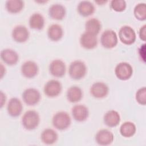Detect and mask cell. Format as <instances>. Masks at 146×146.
I'll use <instances>...</instances> for the list:
<instances>
[{"mask_svg": "<svg viewBox=\"0 0 146 146\" xmlns=\"http://www.w3.org/2000/svg\"><path fill=\"white\" fill-rule=\"evenodd\" d=\"M23 110V106L20 100L17 98L10 99L7 106V111L9 115L17 117L21 115Z\"/></svg>", "mask_w": 146, "mask_h": 146, "instance_id": "cell-14", "label": "cell"}, {"mask_svg": "<svg viewBox=\"0 0 146 146\" xmlns=\"http://www.w3.org/2000/svg\"><path fill=\"white\" fill-rule=\"evenodd\" d=\"M126 2L124 0H112L110 3L111 7L117 12L124 11L126 8Z\"/></svg>", "mask_w": 146, "mask_h": 146, "instance_id": "cell-29", "label": "cell"}, {"mask_svg": "<svg viewBox=\"0 0 146 146\" xmlns=\"http://www.w3.org/2000/svg\"><path fill=\"white\" fill-rule=\"evenodd\" d=\"M107 1H95V2L96 3H98L99 5H102V4H103V3H106V2H107Z\"/></svg>", "mask_w": 146, "mask_h": 146, "instance_id": "cell-34", "label": "cell"}, {"mask_svg": "<svg viewBox=\"0 0 146 146\" xmlns=\"http://www.w3.org/2000/svg\"><path fill=\"white\" fill-rule=\"evenodd\" d=\"M119 37L123 43L130 45L135 42L136 35L135 31L131 26H123L119 30Z\"/></svg>", "mask_w": 146, "mask_h": 146, "instance_id": "cell-4", "label": "cell"}, {"mask_svg": "<svg viewBox=\"0 0 146 146\" xmlns=\"http://www.w3.org/2000/svg\"><path fill=\"white\" fill-rule=\"evenodd\" d=\"M113 133L108 129H102L98 131L95 135L96 142L100 145H108L113 141Z\"/></svg>", "mask_w": 146, "mask_h": 146, "instance_id": "cell-10", "label": "cell"}, {"mask_svg": "<svg viewBox=\"0 0 146 146\" xmlns=\"http://www.w3.org/2000/svg\"><path fill=\"white\" fill-rule=\"evenodd\" d=\"M95 7L92 3L88 1H80L77 7L78 13L83 17H88L95 12Z\"/></svg>", "mask_w": 146, "mask_h": 146, "instance_id": "cell-20", "label": "cell"}, {"mask_svg": "<svg viewBox=\"0 0 146 146\" xmlns=\"http://www.w3.org/2000/svg\"><path fill=\"white\" fill-rule=\"evenodd\" d=\"M80 43L82 47L86 49H93L97 46V37L96 35L84 32L80 36Z\"/></svg>", "mask_w": 146, "mask_h": 146, "instance_id": "cell-16", "label": "cell"}, {"mask_svg": "<svg viewBox=\"0 0 146 146\" xmlns=\"http://www.w3.org/2000/svg\"><path fill=\"white\" fill-rule=\"evenodd\" d=\"M1 58L6 64L12 66L18 62L19 56L14 50L10 48H5L1 52Z\"/></svg>", "mask_w": 146, "mask_h": 146, "instance_id": "cell-17", "label": "cell"}, {"mask_svg": "<svg viewBox=\"0 0 146 146\" xmlns=\"http://www.w3.org/2000/svg\"><path fill=\"white\" fill-rule=\"evenodd\" d=\"M116 77L121 80L129 79L133 74V68L130 64L127 62H120L117 64L115 68Z\"/></svg>", "mask_w": 146, "mask_h": 146, "instance_id": "cell-5", "label": "cell"}, {"mask_svg": "<svg viewBox=\"0 0 146 146\" xmlns=\"http://www.w3.org/2000/svg\"><path fill=\"white\" fill-rule=\"evenodd\" d=\"M40 117L38 113L34 110L26 111L22 116V123L23 127L27 130L35 129L39 125Z\"/></svg>", "mask_w": 146, "mask_h": 146, "instance_id": "cell-1", "label": "cell"}, {"mask_svg": "<svg viewBox=\"0 0 146 146\" xmlns=\"http://www.w3.org/2000/svg\"><path fill=\"white\" fill-rule=\"evenodd\" d=\"M63 30L61 26L58 24H52L47 30V36L52 41L59 40L63 36Z\"/></svg>", "mask_w": 146, "mask_h": 146, "instance_id": "cell-23", "label": "cell"}, {"mask_svg": "<svg viewBox=\"0 0 146 146\" xmlns=\"http://www.w3.org/2000/svg\"><path fill=\"white\" fill-rule=\"evenodd\" d=\"M133 14L135 18L139 21L146 19V5L145 3H139L134 8Z\"/></svg>", "mask_w": 146, "mask_h": 146, "instance_id": "cell-28", "label": "cell"}, {"mask_svg": "<svg viewBox=\"0 0 146 146\" xmlns=\"http://www.w3.org/2000/svg\"><path fill=\"white\" fill-rule=\"evenodd\" d=\"M66 97L67 100L71 103L79 102L83 97L82 90L78 86H71L67 91Z\"/></svg>", "mask_w": 146, "mask_h": 146, "instance_id": "cell-21", "label": "cell"}, {"mask_svg": "<svg viewBox=\"0 0 146 146\" xmlns=\"http://www.w3.org/2000/svg\"><path fill=\"white\" fill-rule=\"evenodd\" d=\"M117 36L116 33L112 30L104 31L100 37V42L103 47L106 48H112L117 43Z\"/></svg>", "mask_w": 146, "mask_h": 146, "instance_id": "cell-6", "label": "cell"}, {"mask_svg": "<svg viewBox=\"0 0 146 146\" xmlns=\"http://www.w3.org/2000/svg\"><path fill=\"white\" fill-rule=\"evenodd\" d=\"M87 67L86 64L79 60H74L71 63L68 68L70 76L75 80L82 79L86 74Z\"/></svg>", "mask_w": 146, "mask_h": 146, "instance_id": "cell-2", "label": "cell"}, {"mask_svg": "<svg viewBox=\"0 0 146 146\" xmlns=\"http://www.w3.org/2000/svg\"><path fill=\"white\" fill-rule=\"evenodd\" d=\"M89 111L88 108L84 105L77 104L72 108V115L77 121H85L88 117Z\"/></svg>", "mask_w": 146, "mask_h": 146, "instance_id": "cell-15", "label": "cell"}, {"mask_svg": "<svg viewBox=\"0 0 146 146\" xmlns=\"http://www.w3.org/2000/svg\"><path fill=\"white\" fill-rule=\"evenodd\" d=\"M6 102V96L2 91H1V107H2L3 104L5 103Z\"/></svg>", "mask_w": 146, "mask_h": 146, "instance_id": "cell-33", "label": "cell"}, {"mask_svg": "<svg viewBox=\"0 0 146 146\" xmlns=\"http://www.w3.org/2000/svg\"><path fill=\"white\" fill-rule=\"evenodd\" d=\"M62 86L60 82L57 80L52 79L48 80L44 86V94L50 98L58 96L62 91Z\"/></svg>", "mask_w": 146, "mask_h": 146, "instance_id": "cell-7", "label": "cell"}, {"mask_svg": "<svg viewBox=\"0 0 146 146\" xmlns=\"http://www.w3.org/2000/svg\"><path fill=\"white\" fill-rule=\"evenodd\" d=\"M66 67L64 62L60 59L52 60L49 65V71L50 74L58 78H60L65 75Z\"/></svg>", "mask_w": 146, "mask_h": 146, "instance_id": "cell-9", "label": "cell"}, {"mask_svg": "<svg viewBox=\"0 0 146 146\" xmlns=\"http://www.w3.org/2000/svg\"><path fill=\"white\" fill-rule=\"evenodd\" d=\"M58 134L56 131L51 128H46L43 131L40 135L42 141L46 144L50 145L55 143L58 140Z\"/></svg>", "mask_w": 146, "mask_h": 146, "instance_id": "cell-22", "label": "cell"}, {"mask_svg": "<svg viewBox=\"0 0 146 146\" xmlns=\"http://www.w3.org/2000/svg\"><path fill=\"white\" fill-rule=\"evenodd\" d=\"M135 98L136 101L139 104L141 105H145L146 104V88L145 87H143L139 88L135 95Z\"/></svg>", "mask_w": 146, "mask_h": 146, "instance_id": "cell-30", "label": "cell"}, {"mask_svg": "<svg viewBox=\"0 0 146 146\" xmlns=\"http://www.w3.org/2000/svg\"><path fill=\"white\" fill-rule=\"evenodd\" d=\"M52 123L53 126L56 129L63 131L69 127L71 123V120L67 112L60 111L53 116Z\"/></svg>", "mask_w": 146, "mask_h": 146, "instance_id": "cell-3", "label": "cell"}, {"mask_svg": "<svg viewBox=\"0 0 146 146\" xmlns=\"http://www.w3.org/2000/svg\"><path fill=\"white\" fill-rule=\"evenodd\" d=\"M136 131V125L131 121H125L120 127V133L121 136L125 137H132L135 135Z\"/></svg>", "mask_w": 146, "mask_h": 146, "instance_id": "cell-26", "label": "cell"}, {"mask_svg": "<svg viewBox=\"0 0 146 146\" xmlns=\"http://www.w3.org/2000/svg\"><path fill=\"white\" fill-rule=\"evenodd\" d=\"M24 7V2L21 0H9L6 2L5 7L7 11L10 13H18Z\"/></svg>", "mask_w": 146, "mask_h": 146, "instance_id": "cell-27", "label": "cell"}, {"mask_svg": "<svg viewBox=\"0 0 146 146\" xmlns=\"http://www.w3.org/2000/svg\"><path fill=\"white\" fill-rule=\"evenodd\" d=\"M139 35L140 39H141L143 41H145V39H146V25H144L140 27L139 30Z\"/></svg>", "mask_w": 146, "mask_h": 146, "instance_id": "cell-31", "label": "cell"}, {"mask_svg": "<svg viewBox=\"0 0 146 146\" xmlns=\"http://www.w3.org/2000/svg\"><path fill=\"white\" fill-rule=\"evenodd\" d=\"M86 32L91 34L97 35L101 30V23L96 18H91L85 23Z\"/></svg>", "mask_w": 146, "mask_h": 146, "instance_id": "cell-24", "label": "cell"}, {"mask_svg": "<svg viewBox=\"0 0 146 146\" xmlns=\"http://www.w3.org/2000/svg\"><path fill=\"white\" fill-rule=\"evenodd\" d=\"M66 9L61 4L55 3L52 5L48 9V14L50 17L55 20H62L66 15Z\"/></svg>", "mask_w": 146, "mask_h": 146, "instance_id": "cell-18", "label": "cell"}, {"mask_svg": "<svg viewBox=\"0 0 146 146\" xmlns=\"http://www.w3.org/2000/svg\"><path fill=\"white\" fill-rule=\"evenodd\" d=\"M104 124L109 127H114L117 126L120 121V116L119 113L115 110H110L107 111L103 117Z\"/></svg>", "mask_w": 146, "mask_h": 146, "instance_id": "cell-19", "label": "cell"}, {"mask_svg": "<svg viewBox=\"0 0 146 146\" xmlns=\"http://www.w3.org/2000/svg\"><path fill=\"white\" fill-rule=\"evenodd\" d=\"M21 70L22 74L25 77L27 78H33L38 74V66L34 61L28 60L22 64Z\"/></svg>", "mask_w": 146, "mask_h": 146, "instance_id": "cell-11", "label": "cell"}, {"mask_svg": "<svg viewBox=\"0 0 146 146\" xmlns=\"http://www.w3.org/2000/svg\"><path fill=\"white\" fill-rule=\"evenodd\" d=\"M108 87L103 82L94 83L90 88V93L92 96L96 98H103L106 97L108 93Z\"/></svg>", "mask_w": 146, "mask_h": 146, "instance_id": "cell-13", "label": "cell"}, {"mask_svg": "<svg viewBox=\"0 0 146 146\" xmlns=\"http://www.w3.org/2000/svg\"><path fill=\"white\" fill-rule=\"evenodd\" d=\"M41 98L39 91L34 88L26 89L22 94L23 102L29 106H34L40 100Z\"/></svg>", "mask_w": 146, "mask_h": 146, "instance_id": "cell-8", "label": "cell"}, {"mask_svg": "<svg viewBox=\"0 0 146 146\" xmlns=\"http://www.w3.org/2000/svg\"><path fill=\"white\" fill-rule=\"evenodd\" d=\"M12 37L17 42H25L29 39V30L25 26L18 25L15 26L12 31Z\"/></svg>", "mask_w": 146, "mask_h": 146, "instance_id": "cell-12", "label": "cell"}, {"mask_svg": "<svg viewBox=\"0 0 146 146\" xmlns=\"http://www.w3.org/2000/svg\"><path fill=\"white\" fill-rule=\"evenodd\" d=\"M30 27L35 30H41L44 25V19L43 15L38 13L33 14L29 18Z\"/></svg>", "mask_w": 146, "mask_h": 146, "instance_id": "cell-25", "label": "cell"}, {"mask_svg": "<svg viewBox=\"0 0 146 146\" xmlns=\"http://www.w3.org/2000/svg\"><path fill=\"white\" fill-rule=\"evenodd\" d=\"M145 44L141 45L139 49V54L141 58V59L145 62Z\"/></svg>", "mask_w": 146, "mask_h": 146, "instance_id": "cell-32", "label": "cell"}]
</instances>
